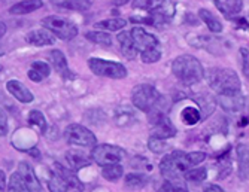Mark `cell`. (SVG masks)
<instances>
[{
	"label": "cell",
	"mask_w": 249,
	"mask_h": 192,
	"mask_svg": "<svg viewBox=\"0 0 249 192\" xmlns=\"http://www.w3.org/2000/svg\"><path fill=\"white\" fill-rule=\"evenodd\" d=\"M172 70L176 79L184 85H194L205 76V69H203L201 63L188 54L176 57L172 64Z\"/></svg>",
	"instance_id": "obj_1"
},
{
	"label": "cell",
	"mask_w": 249,
	"mask_h": 192,
	"mask_svg": "<svg viewBox=\"0 0 249 192\" xmlns=\"http://www.w3.org/2000/svg\"><path fill=\"white\" fill-rule=\"evenodd\" d=\"M206 79L211 88L219 95H233L240 92V79L231 69H212L208 71Z\"/></svg>",
	"instance_id": "obj_2"
},
{
	"label": "cell",
	"mask_w": 249,
	"mask_h": 192,
	"mask_svg": "<svg viewBox=\"0 0 249 192\" xmlns=\"http://www.w3.org/2000/svg\"><path fill=\"white\" fill-rule=\"evenodd\" d=\"M160 170L166 180H180L187 172L191 170V164L188 162L185 152L175 151L160 161Z\"/></svg>",
	"instance_id": "obj_3"
},
{
	"label": "cell",
	"mask_w": 249,
	"mask_h": 192,
	"mask_svg": "<svg viewBox=\"0 0 249 192\" xmlns=\"http://www.w3.org/2000/svg\"><path fill=\"white\" fill-rule=\"evenodd\" d=\"M160 99L161 95L158 92V89L146 84L138 85L131 92L133 106L142 112H151L157 106V103L160 102Z\"/></svg>",
	"instance_id": "obj_4"
},
{
	"label": "cell",
	"mask_w": 249,
	"mask_h": 192,
	"mask_svg": "<svg viewBox=\"0 0 249 192\" xmlns=\"http://www.w3.org/2000/svg\"><path fill=\"white\" fill-rule=\"evenodd\" d=\"M88 67L97 76L112 78V79H123L127 76V69L118 61H107L103 58H89Z\"/></svg>",
	"instance_id": "obj_5"
},
{
	"label": "cell",
	"mask_w": 249,
	"mask_h": 192,
	"mask_svg": "<svg viewBox=\"0 0 249 192\" xmlns=\"http://www.w3.org/2000/svg\"><path fill=\"white\" fill-rule=\"evenodd\" d=\"M64 139L67 143L81 148H96L97 146V139L91 133V130H88L84 125L79 124H71L64 131Z\"/></svg>",
	"instance_id": "obj_6"
},
{
	"label": "cell",
	"mask_w": 249,
	"mask_h": 192,
	"mask_svg": "<svg viewBox=\"0 0 249 192\" xmlns=\"http://www.w3.org/2000/svg\"><path fill=\"white\" fill-rule=\"evenodd\" d=\"M42 26L48 32H51L53 35H55L57 37L63 39V40H71L78 35V27L75 26V24L71 22L69 19H64V18H60V17L43 18Z\"/></svg>",
	"instance_id": "obj_7"
},
{
	"label": "cell",
	"mask_w": 249,
	"mask_h": 192,
	"mask_svg": "<svg viewBox=\"0 0 249 192\" xmlns=\"http://www.w3.org/2000/svg\"><path fill=\"white\" fill-rule=\"evenodd\" d=\"M91 157L96 164H99L102 167H107V165H115L120 161H123V158L125 157V152L120 146L103 143V145H97L93 149Z\"/></svg>",
	"instance_id": "obj_8"
},
{
	"label": "cell",
	"mask_w": 249,
	"mask_h": 192,
	"mask_svg": "<svg viewBox=\"0 0 249 192\" xmlns=\"http://www.w3.org/2000/svg\"><path fill=\"white\" fill-rule=\"evenodd\" d=\"M151 137L155 139H170L176 134V128L166 115L158 113L151 118Z\"/></svg>",
	"instance_id": "obj_9"
},
{
	"label": "cell",
	"mask_w": 249,
	"mask_h": 192,
	"mask_svg": "<svg viewBox=\"0 0 249 192\" xmlns=\"http://www.w3.org/2000/svg\"><path fill=\"white\" fill-rule=\"evenodd\" d=\"M130 33H131V37L134 40L136 48H138V51H141V54L148 51V50H152V48L160 46V43H158V39L154 35L148 33L142 27H134Z\"/></svg>",
	"instance_id": "obj_10"
},
{
	"label": "cell",
	"mask_w": 249,
	"mask_h": 192,
	"mask_svg": "<svg viewBox=\"0 0 249 192\" xmlns=\"http://www.w3.org/2000/svg\"><path fill=\"white\" fill-rule=\"evenodd\" d=\"M6 89L9 91V94L12 95V97H15L21 103H32L35 99L33 94L29 91V88L22 82L15 81V79L6 82Z\"/></svg>",
	"instance_id": "obj_11"
},
{
	"label": "cell",
	"mask_w": 249,
	"mask_h": 192,
	"mask_svg": "<svg viewBox=\"0 0 249 192\" xmlns=\"http://www.w3.org/2000/svg\"><path fill=\"white\" fill-rule=\"evenodd\" d=\"M50 57H51V61H53L54 69L58 71L61 78H64V79H75L76 78V75L69 69V66H67V60H66L64 54L60 50L51 51Z\"/></svg>",
	"instance_id": "obj_12"
},
{
	"label": "cell",
	"mask_w": 249,
	"mask_h": 192,
	"mask_svg": "<svg viewBox=\"0 0 249 192\" xmlns=\"http://www.w3.org/2000/svg\"><path fill=\"white\" fill-rule=\"evenodd\" d=\"M26 42L33 46H50L55 42V39L53 33L48 32L47 29H39V30H32L30 33H27Z\"/></svg>",
	"instance_id": "obj_13"
},
{
	"label": "cell",
	"mask_w": 249,
	"mask_h": 192,
	"mask_svg": "<svg viewBox=\"0 0 249 192\" xmlns=\"http://www.w3.org/2000/svg\"><path fill=\"white\" fill-rule=\"evenodd\" d=\"M118 42L121 46V52L125 58L128 60H134L136 55H138V48L134 45V40L131 37V33L128 32H123L118 35Z\"/></svg>",
	"instance_id": "obj_14"
},
{
	"label": "cell",
	"mask_w": 249,
	"mask_h": 192,
	"mask_svg": "<svg viewBox=\"0 0 249 192\" xmlns=\"http://www.w3.org/2000/svg\"><path fill=\"white\" fill-rule=\"evenodd\" d=\"M18 172L21 173L22 177H24V180H26V183H27V186L30 188L32 192H42L40 183H39V180H37V177H36V175H35V172H33L30 164L21 162L19 167H18Z\"/></svg>",
	"instance_id": "obj_15"
},
{
	"label": "cell",
	"mask_w": 249,
	"mask_h": 192,
	"mask_svg": "<svg viewBox=\"0 0 249 192\" xmlns=\"http://www.w3.org/2000/svg\"><path fill=\"white\" fill-rule=\"evenodd\" d=\"M215 6L221 14L225 17H230L234 14H239L243 9L242 0H215Z\"/></svg>",
	"instance_id": "obj_16"
},
{
	"label": "cell",
	"mask_w": 249,
	"mask_h": 192,
	"mask_svg": "<svg viewBox=\"0 0 249 192\" xmlns=\"http://www.w3.org/2000/svg\"><path fill=\"white\" fill-rule=\"evenodd\" d=\"M218 100H219V105H221L225 110L237 112V110H240L242 106H243V95H242V92L233 94V95H219Z\"/></svg>",
	"instance_id": "obj_17"
},
{
	"label": "cell",
	"mask_w": 249,
	"mask_h": 192,
	"mask_svg": "<svg viewBox=\"0 0 249 192\" xmlns=\"http://www.w3.org/2000/svg\"><path fill=\"white\" fill-rule=\"evenodd\" d=\"M42 5H43V2H40V0H27V2H18L17 5H14L9 9V12L15 14V15H26V14L37 11L39 8H42Z\"/></svg>",
	"instance_id": "obj_18"
},
{
	"label": "cell",
	"mask_w": 249,
	"mask_h": 192,
	"mask_svg": "<svg viewBox=\"0 0 249 192\" xmlns=\"http://www.w3.org/2000/svg\"><path fill=\"white\" fill-rule=\"evenodd\" d=\"M48 188L51 192H67L71 189L69 183L66 182V179L57 172L53 170L48 176Z\"/></svg>",
	"instance_id": "obj_19"
},
{
	"label": "cell",
	"mask_w": 249,
	"mask_h": 192,
	"mask_svg": "<svg viewBox=\"0 0 249 192\" xmlns=\"http://www.w3.org/2000/svg\"><path fill=\"white\" fill-rule=\"evenodd\" d=\"M55 170L66 179V182L69 183V186H71L72 191H75V192H81V191H82V183H81V180L76 177V175H75L73 170L66 169V167L60 165V164H55Z\"/></svg>",
	"instance_id": "obj_20"
},
{
	"label": "cell",
	"mask_w": 249,
	"mask_h": 192,
	"mask_svg": "<svg viewBox=\"0 0 249 192\" xmlns=\"http://www.w3.org/2000/svg\"><path fill=\"white\" fill-rule=\"evenodd\" d=\"M198 15H200V18L203 19V22L206 24V27L211 32H213V33L222 32V24H221V21L211 11H208V9H200L198 11Z\"/></svg>",
	"instance_id": "obj_21"
},
{
	"label": "cell",
	"mask_w": 249,
	"mask_h": 192,
	"mask_svg": "<svg viewBox=\"0 0 249 192\" xmlns=\"http://www.w3.org/2000/svg\"><path fill=\"white\" fill-rule=\"evenodd\" d=\"M8 192H32L30 188L27 186L24 177L21 176L19 172L11 175L9 183H8Z\"/></svg>",
	"instance_id": "obj_22"
},
{
	"label": "cell",
	"mask_w": 249,
	"mask_h": 192,
	"mask_svg": "<svg viewBox=\"0 0 249 192\" xmlns=\"http://www.w3.org/2000/svg\"><path fill=\"white\" fill-rule=\"evenodd\" d=\"M158 192H188L187 185L182 180H163L157 188Z\"/></svg>",
	"instance_id": "obj_23"
},
{
	"label": "cell",
	"mask_w": 249,
	"mask_h": 192,
	"mask_svg": "<svg viewBox=\"0 0 249 192\" xmlns=\"http://www.w3.org/2000/svg\"><path fill=\"white\" fill-rule=\"evenodd\" d=\"M127 26V21L123 18H110V19H103L96 24V27L102 30H109V32H117L121 30Z\"/></svg>",
	"instance_id": "obj_24"
},
{
	"label": "cell",
	"mask_w": 249,
	"mask_h": 192,
	"mask_svg": "<svg viewBox=\"0 0 249 192\" xmlns=\"http://www.w3.org/2000/svg\"><path fill=\"white\" fill-rule=\"evenodd\" d=\"M148 183V179L146 176L141 175V173H131V175H127L125 176V186L128 189H142L145 185Z\"/></svg>",
	"instance_id": "obj_25"
},
{
	"label": "cell",
	"mask_w": 249,
	"mask_h": 192,
	"mask_svg": "<svg viewBox=\"0 0 249 192\" xmlns=\"http://www.w3.org/2000/svg\"><path fill=\"white\" fill-rule=\"evenodd\" d=\"M67 161H69V164L72 165L73 170H79V169H82V167L89 165V159L84 154L73 152V151L67 154Z\"/></svg>",
	"instance_id": "obj_26"
},
{
	"label": "cell",
	"mask_w": 249,
	"mask_h": 192,
	"mask_svg": "<svg viewBox=\"0 0 249 192\" xmlns=\"http://www.w3.org/2000/svg\"><path fill=\"white\" fill-rule=\"evenodd\" d=\"M123 165L120 164H115V165H107V167H103L102 170V175L106 180H110V182H115V180H120L123 177Z\"/></svg>",
	"instance_id": "obj_27"
},
{
	"label": "cell",
	"mask_w": 249,
	"mask_h": 192,
	"mask_svg": "<svg viewBox=\"0 0 249 192\" xmlns=\"http://www.w3.org/2000/svg\"><path fill=\"white\" fill-rule=\"evenodd\" d=\"M85 37L89 42L97 43V45H103V46H110L112 45V37L105 32H88L85 35Z\"/></svg>",
	"instance_id": "obj_28"
},
{
	"label": "cell",
	"mask_w": 249,
	"mask_h": 192,
	"mask_svg": "<svg viewBox=\"0 0 249 192\" xmlns=\"http://www.w3.org/2000/svg\"><path fill=\"white\" fill-rule=\"evenodd\" d=\"M29 122H30V125L36 127L40 133L47 131V121H45L43 113L39 112V110H32L29 113Z\"/></svg>",
	"instance_id": "obj_29"
},
{
	"label": "cell",
	"mask_w": 249,
	"mask_h": 192,
	"mask_svg": "<svg viewBox=\"0 0 249 192\" xmlns=\"http://www.w3.org/2000/svg\"><path fill=\"white\" fill-rule=\"evenodd\" d=\"M180 118H182V121L187 124V125H196L198 121H200V112L196 109V107H185L180 113Z\"/></svg>",
	"instance_id": "obj_30"
},
{
	"label": "cell",
	"mask_w": 249,
	"mask_h": 192,
	"mask_svg": "<svg viewBox=\"0 0 249 192\" xmlns=\"http://www.w3.org/2000/svg\"><path fill=\"white\" fill-rule=\"evenodd\" d=\"M54 5L57 8H63V9H71V11H85L91 6V2H73V0H67V2H54Z\"/></svg>",
	"instance_id": "obj_31"
},
{
	"label": "cell",
	"mask_w": 249,
	"mask_h": 192,
	"mask_svg": "<svg viewBox=\"0 0 249 192\" xmlns=\"http://www.w3.org/2000/svg\"><path fill=\"white\" fill-rule=\"evenodd\" d=\"M208 177V172L206 169H194V170H190L185 173L184 179L188 180V182H193V183H200L203 180H206Z\"/></svg>",
	"instance_id": "obj_32"
},
{
	"label": "cell",
	"mask_w": 249,
	"mask_h": 192,
	"mask_svg": "<svg viewBox=\"0 0 249 192\" xmlns=\"http://www.w3.org/2000/svg\"><path fill=\"white\" fill-rule=\"evenodd\" d=\"M141 58L143 63L146 64H152V63H157L158 60L161 58V48L158 46V48H152V50H148L145 52L141 54Z\"/></svg>",
	"instance_id": "obj_33"
},
{
	"label": "cell",
	"mask_w": 249,
	"mask_h": 192,
	"mask_svg": "<svg viewBox=\"0 0 249 192\" xmlns=\"http://www.w3.org/2000/svg\"><path fill=\"white\" fill-rule=\"evenodd\" d=\"M148 148L154 152V154H161L167 149V145L166 141L161 140V139H155V137H151L149 141H148Z\"/></svg>",
	"instance_id": "obj_34"
},
{
	"label": "cell",
	"mask_w": 249,
	"mask_h": 192,
	"mask_svg": "<svg viewBox=\"0 0 249 192\" xmlns=\"http://www.w3.org/2000/svg\"><path fill=\"white\" fill-rule=\"evenodd\" d=\"M30 69L35 70V71H37V73L40 76H43V78H47L50 75V71H51L50 66L47 63H43V61H35V63H32V67Z\"/></svg>",
	"instance_id": "obj_35"
},
{
	"label": "cell",
	"mask_w": 249,
	"mask_h": 192,
	"mask_svg": "<svg viewBox=\"0 0 249 192\" xmlns=\"http://www.w3.org/2000/svg\"><path fill=\"white\" fill-rule=\"evenodd\" d=\"M240 57H242V70H243V75L246 78H249V50H246V48H242V50H240Z\"/></svg>",
	"instance_id": "obj_36"
},
{
	"label": "cell",
	"mask_w": 249,
	"mask_h": 192,
	"mask_svg": "<svg viewBox=\"0 0 249 192\" xmlns=\"http://www.w3.org/2000/svg\"><path fill=\"white\" fill-rule=\"evenodd\" d=\"M187 158H188V162L193 167V165H197V164L205 161L206 159V154H203V152H190V154H187Z\"/></svg>",
	"instance_id": "obj_37"
},
{
	"label": "cell",
	"mask_w": 249,
	"mask_h": 192,
	"mask_svg": "<svg viewBox=\"0 0 249 192\" xmlns=\"http://www.w3.org/2000/svg\"><path fill=\"white\" fill-rule=\"evenodd\" d=\"M0 134L2 136H6V133H8V122H6V115H5V112L2 110V115H0Z\"/></svg>",
	"instance_id": "obj_38"
},
{
	"label": "cell",
	"mask_w": 249,
	"mask_h": 192,
	"mask_svg": "<svg viewBox=\"0 0 249 192\" xmlns=\"http://www.w3.org/2000/svg\"><path fill=\"white\" fill-rule=\"evenodd\" d=\"M29 78H30V81H33V82H40L42 79H43V76H40L39 73H37V71H35V70H29Z\"/></svg>",
	"instance_id": "obj_39"
},
{
	"label": "cell",
	"mask_w": 249,
	"mask_h": 192,
	"mask_svg": "<svg viewBox=\"0 0 249 192\" xmlns=\"http://www.w3.org/2000/svg\"><path fill=\"white\" fill-rule=\"evenodd\" d=\"M203 192H225V191L218 185H208L205 189H203Z\"/></svg>",
	"instance_id": "obj_40"
},
{
	"label": "cell",
	"mask_w": 249,
	"mask_h": 192,
	"mask_svg": "<svg viewBox=\"0 0 249 192\" xmlns=\"http://www.w3.org/2000/svg\"><path fill=\"white\" fill-rule=\"evenodd\" d=\"M3 189H5V173L2 170V172H0V191L3 192Z\"/></svg>",
	"instance_id": "obj_41"
},
{
	"label": "cell",
	"mask_w": 249,
	"mask_h": 192,
	"mask_svg": "<svg viewBox=\"0 0 249 192\" xmlns=\"http://www.w3.org/2000/svg\"><path fill=\"white\" fill-rule=\"evenodd\" d=\"M243 155H245V167H248V169H249V151L246 154H243Z\"/></svg>",
	"instance_id": "obj_42"
},
{
	"label": "cell",
	"mask_w": 249,
	"mask_h": 192,
	"mask_svg": "<svg viewBox=\"0 0 249 192\" xmlns=\"http://www.w3.org/2000/svg\"><path fill=\"white\" fill-rule=\"evenodd\" d=\"M0 27H2V30H0V36L3 37V35H5V32H6V26H5V22L2 21V24H0Z\"/></svg>",
	"instance_id": "obj_43"
}]
</instances>
